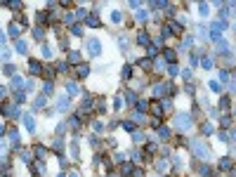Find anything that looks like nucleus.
I'll return each instance as SVG.
<instances>
[{
  "label": "nucleus",
  "mask_w": 236,
  "mask_h": 177,
  "mask_svg": "<svg viewBox=\"0 0 236 177\" xmlns=\"http://www.w3.org/2000/svg\"><path fill=\"white\" fill-rule=\"evenodd\" d=\"M28 71H31L33 76H38V73H43V64L38 61V59H28Z\"/></svg>",
  "instance_id": "4"
},
{
  "label": "nucleus",
  "mask_w": 236,
  "mask_h": 177,
  "mask_svg": "<svg viewBox=\"0 0 236 177\" xmlns=\"http://www.w3.org/2000/svg\"><path fill=\"white\" fill-rule=\"evenodd\" d=\"M201 132H203L205 137H208V135L213 132V125H210V123H203V125H201Z\"/></svg>",
  "instance_id": "22"
},
{
  "label": "nucleus",
  "mask_w": 236,
  "mask_h": 177,
  "mask_svg": "<svg viewBox=\"0 0 236 177\" xmlns=\"http://www.w3.org/2000/svg\"><path fill=\"white\" fill-rule=\"evenodd\" d=\"M36 106H38V109H43V106H45V97H40V99H38Z\"/></svg>",
  "instance_id": "52"
},
{
  "label": "nucleus",
  "mask_w": 236,
  "mask_h": 177,
  "mask_svg": "<svg viewBox=\"0 0 236 177\" xmlns=\"http://www.w3.org/2000/svg\"><path fill=\"white\" fill-rule=\"evenodd\" d=\"M168 71H170V76H177V73H179V69H177V64H170V66H168Z\"/></svg>",
  "instance_id": "35"
},
{
  "label": "nucleus",
  "mask_w": 236,
  "mask_h": 177,
  "mask_svg": "<svg viewBox=\"0 0 236 177\" xmlns=\"http://www.w3.org/2000/svg\"><path fill=\"white\" fill-rule=\"evenodd\" d=\"M118 172H120L123 177H128V175H132V172H135V165H132V163H120Z\"/></svg>",
  "instance_id": "6"
},
{
  "label": "nucleus",
  "mask_w": 236,
  "mask_h": 177,
  "mask_svg": "<svg viewBox=\"0 0 236 177\" xmlns=\"http://www.w3.org/2000/svg\"><path fill=\"white\" fill-rule=\"evenodd\" d=\"M10 33H12V36H19V24H12V26H10Z\"/></svg>",
  "instance_id": "39"
},
{
  "label": "nucleus",
  "mask_w": 236,
  "mask_h": 177,
  "mask_svg": "<svg viewBox=\"0 0 236 177\" xmlns=\"http://www.w3.org/2000/svg\"><path fill=\"white\" fill-rule=\"evenodd\" d=\"M5 95H7V90H5V87H0V99H2Z\"/></svg>",
  "instance_id": "54"
},
{
  "label": "nucleus",
  "mask_w": 236,
  "mask_h": 177,
  "mask_svg": "<svg viewBox=\"0 0 236 177\" xmlns=\"http://www.w3.org/2000/svg\"><path fill=\"white\" fill-rule=\"evenodd\" d=\"M201 175H203V177H213L215 172H213V168H210V165H201Z\"/></svg>",
  "instance_id": "16"
},
{
  "label": "nucleus",
  "mask_w": 236,
  "mask_h": 177,
  "mask_svg": "<svg viewBox=\"0 0 236 177\" xmlns=\"http://www.w3.org/2000/svg\"><path fill=\"white\" fill-rule=\"evenodd\" d=\"M201 64H203V69H213V61H210V59H208V57H205V59H203V61H201Z\"/></svg>",
  "instance_id": "41"
},
{
  "label": "nucleus",
  "mask_w": 236,
  "mask_h": 177,
  "mask_svg": "<svg viewBox=\"0 0 236 177\" xmlns=\"http://www.w3.org/2000/svg\"><path fill=\"white\" fill-rule=\"evenodd\" d=\"M66 90H69V92H71V95H78V87H76V85H73V83H69V85H66Z\"/></svg>",
  "instance_id": "40"
},
{
  "label": "nucleus",
  "mask_w": 236,
  "mask_h": 177,
  "mask_svg": "<svg viewBox=\"0 0 236 177\" xmlns=\"http://www.w3.org/2000/svg\"><path fill=\"white\" fill-rule=\"evenodd\" d=\"M87 76H90V66H87V64L78 66V78H87Z\"/></svg>",
  "instance_id": "12"
},
{
  "label": "nucleus",
  "mask_w": 236,
  "mask_h": 177,
  "mask_svg": "<svg viewBox=\"0 0 236 177\" xmlns=\"http://www.w3.org/2000/svg\"><path fill=\"white\" fill-rule=\"evenodd\" d=\"M71 31H73V36H83V26H73Z\"/></svg>",
  "instance_id": "45"
},
{
  "label": "nucleus",
  "mask_w": 236,
  "mask_h": 177,
  "mask_svg": "<svg viewBox=\"0 0 236 177\" xmlns=\"http://www.w3.org/2000/svg\"><path fill=\"white\" fill-rule=\"evenodd\" d=\"M210 90H215V92H217V90H220V83H215V81H210Z\"/></svg>",
  "instance_id": "50"
},
{
  "label": "nucleus",
  "mask_w": 236,
  "mask_h": 177,
  "mask_svg": "<svg viewBox=\"0 0 236 177\" xmlns=\"http://www.w3.org/2000/svg\"><path fill=\"white\" fill-rule=\"evenodd\" d=\"M26 99V92H17V102H24Z\"/></svg>",
  "instance_id": "47"
},
{
  "label": "nucleus",
  "mask_w": 236,
  "mask_h": 177,
  "mask_svg": "<svg viewBox=\"0 0 236 177\" xmlns=\"http://www.w3.org/2000/svg\"><path fill=\"white\" fill-rule=\"evenodd\" d=\"M123 128L128 130V132H135V123H130V120H125V123H123Z\"/></svg>",
  "instance_id": "34"
},
{
  "label": "nucleus",
  "mask_w": 236,
  "mask_h": 177,
  "mask_svg": "<svg viewBox=\"0 0 236 177\" xmlns=\"http://www.w3.org/2000/svg\"><path fill=\"white\" fill-rule=\"evenodd\" d=\"M12 85H14V87H19V85H22V78H19V76H14V81H12Z\"/></svg>",
  "instance_id": "49"
},
{
  "label": "nucleus",
  "mask_w": 236,
  "mask_h": 177,
  "mask_svg": "<svg viewBox=\"0 0 236 177\" xmlns=\"http://www.w3.org/2000/svg\"><path fill=\"white\" fill-rule=\"evenodd\" d=\"M43 54H45V57H52V47H50V45H43Z\"/></svg>",
  "instance_id": "33"
},
{
  "label": "nucleus",
  "mask_w": 236,
  "mask_h": 177,
  "mask_svg": "<svg viewBox=\"0 0 236 177\" xmlns=\"http://www.w3.org/2000/svg\"><path fill=\"white\" fill-rule=\"evenodd\" d=\"M151 7H154V10H163V7H165V0H154Z\"/></svg>",
  "instance_id": "23"
},
{
  "label": "nucleus",
  "mask_w": 236,
  "mask_h": 177,
  "mask_svg": "<svg viewBox=\"0 0 236 177\" xmlns=\"http://www.w3.org/2000/svg\"><path fill=\"white\" fill-rule=\"evenodd\" d=\"M120 76H123L125 81H128V78H132V66H123V71H120Z\"/></svg>",
  "instance_id": "19"
},
{
  "label": "nucleus",
  "mask_w": 236,
  "mask_h": 177,
  "mask_svg": "<svg viewBox=\"0 0 236 177\" xmlns=\"http://www.w3.org/2000/svg\"><path fill=\"white\" fill-rule=\"evenodd\" d=\"M5 151H7V146H5V144H2V142H0V156L5 154Z\"/></svg>",
  "instance_id": "53"
},
{
  "label": "nucleus",
  "mask_w": 236,
  "mask_h": 177,
  "mask_svg": "<svg viewBox=\"0 0 236 177\" xmlns=\"http://www.w3.org/2000/svg\"><path fill=\"white\" fill-rule=\"evenodd\" d=\"M33 36H36V40H43V38H45V31H43V28H36Z\"/></svg>",
  "instance_id": "30"
},
{
  "label": "nucleus",
  "mask_w": 236,
  "mask_h": 177,
  "mask_svg": "<svg viewBox=\"0 0 236 177\" xmlns=\"http://www.w3.org/2000/svg\"><path fill=\"white\" fill-rule=\"evenodd\" d=\"M220 168H222V170H231V158H227V156H224V158L220 161Z\"/></svg>",
  "instance_id": "15"
},
{
  "label": "nucleus",
  "mask_w": 236,
  "mask_h": 177,
  "mask_svg": "<svg viewBox=\"0 0 236 177\" xmlns=\"http://www.w3.org/2000/svg\"><path fill=\"white\" fill-rule=\"evenodd\" d=\"M229 106H231L229 97H222V99H220V109H229Z\"/></svg>",
  "instance_id": "26"
},
{
  "label": "nucleus",
  "mask_w": 236,
  "mask_h": 177,
  "mask_svg": "<svg viewBox=\"0 0 236 177\" xmlns=\"http://www.w3.org/2000/svg\"><path fill=\"white\" fill-rule=\"evenodd\" d=\"M220 81H222V83L229 81V71H220Z\"/></svg>",
  "instance_id": "37"
},
{
  "label": "nucleus",
  "mask_w": 236,
  "mask_h": 177,
  "mask_svg": "<svg viewBox=\"0 0 236 177\" xmlns=\"http://www.w3.org/2000/svg\"><path fill=\"white\" fill-rule=\"evenodd\" d=\"M92 128H95V132H102V130H104V125L99 123V120H95V123H92Z\"/></svg>",
  "instance_id": "38"
},
{
  "label": "nucleus",
  "mask_w": 236,
  "mask_h": 177,
  "mask_svg": "<svg viewBox=\"0 0 236 177\" xmlns=\"http://www.w3.org/2000/svg\"><path fill=\"white\" fill-rule=\"evenodd\" d=\"M2 135H5V128H2V125H0V140H2Z\"/></svg>",
  "instance_id": "55"
},
{
  "label": "nucleus",
  "mask_w": 236,
  "mask_h": 177,
  "mask_svg": "<svg viewBox=\"0 0 236 177\" xmlns=\"http://www.w3.org/2000/svg\"><path fill=\"white\" fill-rule=\"evenodd\" d=\"M137 64H140L142 69H151V61H149V57H142V59H137Z\"/></svg>",
  "instance_id": "18"
},
{
  "label": "nucleus",
  "mask_w": 236,
  "mask_h": 177,
  "mask_svg": "<svg viewBox=\"0 0 236 177\" xmlns=\"http://www.w3.org/2000/svg\"><path fill=\"white\" fill-rule=\"evenodd\" d=\"M120 19H123V14H120L118 10H113V12H111V22H113V24H120Z\"/></svg>",
  "instance_id": "20"
},
{
  "label": "nucleus",
  "mask_w": 236,
  "mask_h": 177,
  "mask_svg": "<svg viewBox=\"0 0 236 177\" xmlns=\"http://www.w3.org/2000/svg\"><path fill=\"white\" fill-rule=\"evenodd\" d=\"M191 149H194V154L199 156V158H208V156H210L208 144H203L201 140H194V142H191Z\"/></svg>",
  "instance_id": "1"
},
{
  "label": "nucleus",
  "mask_w": 236,
  "mask_h": 177,
  "mask_svg": "<svg viewBox=\"0 0 236 177\" xmlns=\"http://www.w3.org/2000/svg\"><path fill=\"white\" fill-rule=\"evenodd\" d=\"M229 123H231V120H229V116H224V118H222V128H229Z\"/></svg>",
  "instance_id": "51"
},
{
  "label": "nucleus",
  "mask_w": 236,
  "mask_h": 177,
  "mask_svg": "<svg viewBox=\"0 0 236 177\" xmlns=\"http://www.w3.org/2000/svg\"><path fill=\"white\" fill-rule=\"evenodd\" d=\"M132 177H144V170H142V168H135V172H132Z\"/></svg>",
  "instance_id": "44"
},
{
  "label": "nucleus",
  "mask_w": 236,
  "mask_h": 177,
  "mask_svg": "<svg viewBox=\"0 0 236 177\" xmlns=\"http://www.w3.org/2000/svg\"><path fill=\"white\" fill-rule=\"evenodd\" d=\"M199 12H201V14H208V12H210V7H208V2H201V5H199Z\"/></svg>",
  "instance_id": "28"
},
{
  "label": "nucleus",
  "mask_w": 236,
  "mask_h": 177,
  "mask_svg": "<svg viewBox=\"0 0 236 177\" xmlns=\"http://www.w3.org/2000/svg\"><path fill=\"white\" fill-rule=\"evenodd\" d=\"M19 156H22V161L31 163V151H28V149H22V151H19Z\"/></svg>",
  "instance_id": "21"
},
{
  "label": "nucleus",
  "mask_w": 236,
  "mask_h": 177,
  "mask_svg": "<svg viewBox=\"0 0 236 177\" xmlns=\"http://www.w3.org/2000/svg\"><path fill=\"white\" fill-rule=\"evenodd\" d=\"M81 52H78V50H71V52H69V61H71V64H81Z\"/></svg>",
  "instance_id": "10"
},
{
  "label": "nucleus",
  "mask_w": 236,
  "mask_h": 177,
  "mask_svg": "<svg viewBox=\"0 0 236 177\" xmlns=\"http://www.w3.org/2000/svg\"><path fill=\"white\" fill-rule=\"evenodd\" d=\"M17 50H19V52H26V50H28L26 40H17Z\"/></svg>",
  "instance_id": "24"
},
{
  "label": "nucleus",
  "mask_w": 236,
  "mask_h": 177,
  "mask_svg": "<svg viewBox=\"0 0 236 177\" xmlns=\"http://www.w3.org/2000/svg\"><path fill=\"white\" fill-rule=\"evenodd\" d=\"M57 177H64V175H57Z\"/></svg>",
  "instance_id": "58"
},
{
  "label": "nucleus",
  "mask_w": 236,
  "mask_h": 177,
  "mask_svg": "<svg viewBox=\"0 0 236 177\" xmlns=\"http://www.w3.org/2000/svg\"><path fill=\"white\" fill-rule=\"evenodd\" d=\"M165 90H168L165 85H154V97L156 95H158V97H165Z\"/></svg>",
  "instance_id": "14"
},
{
  "label": "nucleus",
  "mask_w": 236,
  "mask_h": 177,
  "mask_svg": "<svg viewBox=\"0 0 236 177\" xmlns=\"http://www.w3.org/2000/svg\"><path fill=\"white\" fill-rule=\"evenodd\" d=\"M163 61H168V64H177V61H175V59H177V54H175V50H172V47H165V50H163Z\"/></svg>",
  "instance_id": "3"
},
{
  "label": "nucleus",
  "mask_w": 236,
  "mask_h": 177,
  "mask_svg": "<svg viewBox=\"0 0 236 177\" xmlns=\"http://www.w3.org/2000/svg\"><path fill=\"white\" fill-rule=\"evenodd\" d=\"M43 92H45V95H50V92H52V83H45V85H43Z\"/></svg>",
  "instance_id": "46"
},
{
  "label": "nucleus",
  "mask_w": 236,
  "mask_h": 177,
  "mask_svg": "<svg viewBox=\"0 0 236 177\" xmlns=\"http://www.w3.org/2000/svg\"><path fill=\"white\" fill-rule=\"evenodd\" d=\"M0 43H5V36H2V31H0Z\"/></svg>",
  "instance_id": "56"
},
{
  "label": "nucleus",
  "mask_w": 236,
  "mask_h": 177,
  "mask_svg": "<svg viewBox=\"0 0 236 177\" xmlns=\"http://www.w3.org/2000/svg\"><path fill=\"white\" fill-rule=\"evenodd\" d=\"M5 7H10V10H14V12H19L22 10V0H5Z\"/></svg>",
  "instance_id": "8"
},
{
  "label": "nucleus",
  "mask_w": 236,
  "mask_h": 177,
  "mask_svg": "<svg viewBox=\"0 0 236 177\" xmlns=\"http://www.w3.org/2000/svg\"><path fill=\"white\" fill-rule=\"evenodd\" d=\"M57 106H59V109H66V106H69V99H66V97H61V99H57Z\"/></svg>",
  "instance_id": "29"
},
{
  "label": "nucleus",
  "mask_w": 236,
  "mask_h": 177,
  "mask_svg": "<svg viewBox=\"0 0 236 177\" xmlns=\"http://www.w3.org/2000/svg\"><path fill=\"white\" fill-rule=\"evenodd\" d=\"M24 125H26L28 132H36V120H33L31 116H24Z\"/></svg>",
  "instance_id": "11"
},
{
  "label": "nucleus",
  "mask_w": 236,
  "mask_h": 177,
  "mask_svg": "<svg viewBox=\"0 0 236 177\" xmlns=\"http://www.w3.org/2000/svg\"><path fill=\"white\" fill-rule=\"evenodd\" d=\"M156 168H158L161 172H165V170H168V161H165V158H163V161H158V163H156Z\"/></svg>",
  "instance_id": "27"
},
{
  "label": "nucleus",
  "mask_w": 236,
  "mask_h": 177,
  "mask_svg": "<svg viewBox=\"0 0 236 177\" xmlns=\"http://www.w3.org/2000/svg\"><path fill=\"white\" fill-rule=\"evenodd\" d=\"M158 137H161V140H168V137H170V130H168V128H161V130H158Z\"/></svg>",
  "instance_id": "25"
},
{
  "label": "nucleus",
  "mask_w": 236,
  "mask_h": 177,
  "mask_svg": "<svg viewBox=\"0 0 236 177\" xmlns=\"http://www.w3.org/2000/svg\"><path fill=\"white\" fill-rule=\"evenodd\" d=\"M69 177H78V175H76V172H71V175H69Z\"/></svg>",
  "instance_id": "57"
},
{
  "label": "nucleus",
  "mask_w": 236,
  "mask_h": 177,
  "mask_svg": "<svg viewBox=\"0 0 236 177\" xmlns=\"http://www.w3.org/2000/svg\"><path fill=\"white\" fill-rule=\"evenodd\" d=\"M57 69L59 71H66V69H69V64H66V61H57Z\"/></svg>",
  "instance_id": "42"
},
{
  "label": "nucleus",
  "mask_w": 236,
  "mask_h": 177,
  "mask_svg": "<svg viewBox=\"0 0 236 177\" xmlns=\"http://www.w3.org/2000/svg\"><path fill=\"white\" fill-rule=\"evenodd\" d=\"M87 26H92V28H97V26H99V19H97V17H95V14H90V17H87Z\"/></svg>",
  "instance_id": "17"
},
{
  "label": "nucleus",
  "mask_w": 236,
  "mask_h": 177,
  "mask_svg": "<svg viewBox=\"0 0 236 177\" xmlns=\"http://www.w3.org/2000/svg\"><path fill=\"white\" fill-rule=\"evenodd\" d=\"M227 26H229V24H227L224 19H213V28L217 33H220V31H227Z\"/></svg>",
  "instance_id": "7"
},
{
  "label": "nucleus",
  "mask_w": 236,
  "mask_h": 177,
  "mask_svg": "<svg viewBox=\"0 0 236 177\" xmlns=\"http://www.w3.org/2000/svg\"><path fill=\"white\" fill-rule=\"evenodd\" d=\"M87 47H90V54H92V57H97V54L102 52V45H99V40H97V38H90Z\"/></svg>",
  "instance_id": "5"
},
{
  "label": "nucleus",
  "mask_w": 236,
  "mask_h": 177,
  "mask_svg": "<svg viewBox=\"0 0 236 177\" xmlns=\"http://www.w3.org/2000/svg\"><path fill=\"white\" fill-rule=\"evenodd\" d=\"M73 12H66V14H64V24H73Z\"/></svg>",
  "instance_id": "31"
},
{
  "label": "nucleus",
  "mask_w": 236,
  "mask_h": 177,
  "mask_svg": "<svg viewBox=\"0 0 236 177\" xmlns=\"http://www.w3.org/2000/svg\"><path fill=\"white\" fill-rule=\"evenodd\" d=\"M189 61H191V66H196V64H199V57H196V54H191V57H189Z\"/></svg>",
  "instance_id": "48"
},
{
  "label": "nucleus",
  "mask_w": 236,
  "mask_h": 177,
  "mask_svg": "<svg viewBox=\"0 0 236 177\" xmlns=\"http://www.w3.org/2000/svg\"><path fill=\"white\" fill-rule=\"evenodd\" d=\"M137 45H149V36H146V31H137Z\"/></svg>",
  "instance_id": "9"
},
{
  "label": "nucleus",
  "mask_w": 236,
  "mask_h": 177,
  "mask_svg": "<svg viewBox=\"0 0 236 177\" xmlns=\"http://www.w3.org/2000/svg\"><path fill=\"white\" fill-rule=\"evenodd\" d=\"M125 97H128V102H130V104H135V102H137V97H135V92H128Z\"/></svg>",
  "instance_id": "43"
},
{
  "label": "nucleus",
  "mask_w": 236,
  "mask_h": 177,
  "mask_svg": "<svg viewBox=\"0 0 236 177\" xmlns=\"http://www.w3.org/2000/svg\"><path fill=\"white\" fill-rule=\"evenodd\" d=\"M132 140L135 142H142V140H144V135H142L140 130H135V132H132Z\"/></svg>",
  "instance_id": "32"
},
{
  "label": "nucleus",
  "mask_w": 236,
  "mask_h": 177,
  "mask_svg": "<svg viewBox=\"0 0 236 177\" xmlns=\"http://www.w3.org/2000/svg\"><path fill=\"white\" fill-rule=\"evenodd\" d=\"M175 125L179 130H189V128H191V116H189V113H179V116H175Z\"/></svg>",
  "instance_id": "2"
},
{
  "label": "nucleus",
  "mask_w": 236,
  "mask_h": 177,
  "mask_svg": "<svg viewBox=\"0 0 236 177\" xmlns=\"http://www.w3.org/2000/svg\"><path fill=\"white\" fill-rule=\"evenodd\" d=\"M47 154H50V151L45 149V146H40V144L36 146V156H38V158H47Z\"/></svg>",
  "instance_id": "13"
},
{
  "label": "nucleus",
  "mask_w": 236,
  "mask_h": 177,
  "mask_svg": "<svg viewBox=\"0 0 236 177\" xmlns=\"http://www.w3.org/2000/svg\"><path fill=\"white\" fill-rule=\"evenodd\" d=\"M120 106H123V99H120V95H118L116 99H113V109H120Z\"/></svg>",
  "instance_id": "36"
}]
</instances>
